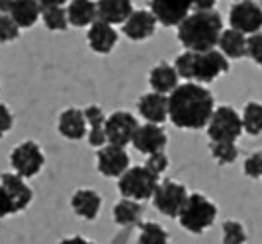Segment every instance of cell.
I'll return each mask as SVG.
<instances>
[{
  "label": "cell",
  "instance_id": "cell-17",
  "mask_svg": "<svg viewBox=\"0 0 262 244\" xmlns=\"http://www.w3.org/2000/svg\"><path fill=\"white\" fill-rule=\"evenodd\" d=\"M137 111L147 119V123L161 125L168 119V96L147 92L137 100Z\"/></svg>",
  "mask_w": 262,
  "mask_h": 244
},
{
  "label": "cell",
  "instance_id": "cell-10",
  "mask_svg": "<svg viewBox=\"0 0 262 244\" xmlns=\"http://www.w3.org/2000/svg\"><path fill=\"white\" fill-rule=\"evenodd\" d=\"M141 125L137 121V117L129 111H114L108 115L106 121V135H108V144L121 147L125 149V144L133 143V137L137 133Z\"/></svg>",
  "mask_w": 262,
  "mask_h": 244
},
{
  "label": "cell",
  "instance_id": "cell-9",
  "mask_svg": "<svg viewBox=\"0 0 262 244\" xmlns=\"http://www.w3.org/2000/svg\"><path fill=\"white\" fill-rule=\"evenodd\" d=\"M10 164L18 176L33 178L41 172L45 164V155L35 141H24L10 153Z\"/></svg>",
  "mask_w": 262,
  "mask_h": 244
},
{
  "label": "cell",
  "instance_id": "cell-6",
  "mask_svg": "<svg viewBox=\"0 0 262 244\" xmlns=\"http://www.w3.org/2000/svg\"><path fill=\"white\" fill-rule=\"evenodd\" d=\"M0 189H2V217L24 211L33 200L32 188L18 174L4 172L0 180Z\"/></svg>",
  "mask_w": 262,
  "mask_h": 244
},
{
  "label": "cell",
  "instance_id": "cell-12",
  "mask_svg": "<svg viewBox=\"0 0 262 244\" xmlns=\"http://www.w3.org/2000/svg\"><path fill=\"white\" fill-rule=\"evenodd\" d=\"M96 164L102 176L106 178H121L129 170V155L125 149L106 144L104 149L98 151L96 156Z\"/></svg>",
  "mask_w": 262,
  "mask_h": 244
},
{
  "label": "cell",
  "instance_id": "cell-35",
  "mask_svg": "<svg viewBox=\"0 0 262 244\" xmlns=\"http://www.w3.org/2000/svg\"><path fill=\"white\" fill-rule=\"evenodd\" d=\"M245 174L249 178H260L262 176V153H254L245 160Z\"/></svg>",
  "mask_w": 262,
  "mask_h": 244
},
{
  "label": "cell",
  "instance_id": "cell-7",
  "mask_svg": "<svg viewBox=\"0 0 262 244\" xmlns=\"http://www.w3.org/2000/svg\"><path fill=\"white\" fill-rule=\"evenodd\" d=\"M243 117L231 106H219L213 111V117L208 125V137L211 143H235L241 137Z\"/></svg>",
  "mask_w": 262,
  "mask_h": 244
},
{
  "label": "cell",
  "instance_id": "cell-4",
  "mask_svg": "<svg viewBox=\"0 0 262 244\" xmlns=\"http://www.w3.org/2000/svg\"><path fill=\"white\" fill-rule=\"evenodd\" d=\"M159 176L153 174L147 166H131L123 176L118 180L120 193L125 200L147 201L153 200L155 191L159 188Z\"/></svg>",
  "mask_w": 262,
  "mask_h": 244
},
{
  "label": "cell",
  "instance_id": "cell-23",
  "mask_svg": "<svg viewBox=\"0 0 262 244\" xmlns=\"http://www.w3.org/2000/svg\"><path fill=\"white\" fill-rule=\"evenodd\" d=\"M84 115H86L88 121V143L92 144L94 149H104L106 143H108V135H106V113L100 106H88L84 110Z\"/></svg>",
  "mask_w": 262,
  "mask_h": 244
},
{
  "label": "cell",
  "instance_id": "cell-38",
  "mask_svg": "<svg viewBox=\"0 0 262 244\" xmlns=\"http://www.w3.org/2000/svg\"><path fill=\"white\" fill-rule=\"evenodd\" d=\"M59 244H94V242H90L88 238H84V236H69V238H63Z\"/></svg>",
  "mask_w": 262,
  "mask_h": 244
},
{
  "label": "cell",
  "instance_id": "cell-1",
  "mask_svg": "<svg viewBox=\"0 0 262 244\" xmlns=\"http://www.w3.org/2000/svg\"><path fill=\"white\" fill-rule=\"evenodd\" d=\"M213 111V94L196 82H184L168 96V119L180 129L208 127Z\"/></svg>",
  "mask_w": 262,
  "mask_h": 244
},
{
  "label": "cell",
  "instance_id": "cell-34",
  "mask_svg": "<svg viewBox=\"0 0 262 244\" xmlns=\"http://www.w3.org/2000/svg\"><path fill=\"white\" fill-rule=\"evenodd\" d=\"M145 166L149 168V170H151L153 174L161 176L164 170L168 168V156L164 155V153H157V155H151L149 158H147Z\"/></svg>",
  "mask_w": 262,
  "mask_h": 244
},
{
  "label": "cell",
  "instance_id": "cell-30",
  "mask_svg": "<svg viewBox=\"0 0 262 244\" xmlns=\"http://www.w3.org/2000/svg\"><path fill=\"white\" fill-rule=\"evenodd\" d=\"M209 153L219 164H231L237 160L239 149L235 143H209Z\"/></svg>",
  "mask_w": 262,
  "mask_h": 244
},
{
  "label": "cell",
  "instance_id": "cell-2",
  "mask_svg": "<svg viewBox=\"0 0 262 244\" xmlns=\"http://www.w3.org/2000/svg\"><path fill=\"white\" fill-rule=\"evenodd\" d=\"M223 32V20L217 10L192 12L178 26V39L188 51L208 53L219 45V37Z\"/></svg>",
  "mask_w": 262,
  "mask_h": 244
},
{
  "label": "cell",
  "instance_id": "cell-33",
  "mask_svg": "<svg viewBox=\"0 0 262 244\" xmlns=\"http://www.w3.org/2000/svg\"><path fill=\"white\" fill-rule=\"evenodd\" d=\"M247 57H251L256 65L262 67V34H254L247 43Z\"/></svg>",
  "mask_w": 262,
  "mask_h": 244
},
{
  "label": "cell",
  "instance_id": "cell-37",
  "mask_svg": "<svg viewBox=\"0 0 262 244\" xmlns=\"http://www.w3.org/2000/svg\"><path fill=\"white\" fill-rule=\"evenodd\" d=\"M213 4H215L213 0H206V2L204 0H196V2H192V8L196 12H206V10H213Z\"/></svg>",
  "mask_w": 262,
  "mask_h": 244
},
{
  "label": "cell",
  "instance_id": "cell-29",
  "mask_svg": "<svg viewBox=\"0 0 262 244\" xmlns=\"http://www.w3.org/2000/svg\"><path fill=\"white\" fill-rule=\"evenodd\" d=\"M139 244H168V233L159 223H139Z\"/></svg>",
  "mask_w": 262,
  "mask_h": 244
},
{
  "label": "cell",
  "instance_id": "cell-32",
  "mask_svg": "<svg viewBox=\"0 0 262 244\" xmlns=\"http://www.w3.org/2000/svg\"><path fill=\"white\" fill-rule=\"evenodd\" d=\"M20 35V26L12 20L10 16H6V14H2V20H0V37H2V41L6 43V41H12V39H16Z\"/></svg>",
  "mask_w": 262,
  "mask_h": 244
},
{
  "label": "cell",
  "instance_id": "cell-14",
  "mask_svg": "<svg viewBox=\"0 0 262 244\" xmlns=\"http://www.w3.org/2000/svg\"><path fill=\"white\" fill-rule=\"evenodd\" d=\"M168 143V137L164 133L161 125H153V123H145L137 129V133L133 137V147L135 151H139L143 155L151 156L157 153H164V147Z\"/></svg>",
  "mask_w": 262,
  "mask_h": 244
},
{
  "label": "cell",
  "instance_id": "cell-26",
  "mask_svg": "<svg viewBox=\"0 0 262 244\" xmlns=\"http://www.w3.org/2000/svg\"><path fill=\"white\" fill-rule=\"evenodd\" d=\"M247 43H249V37L235 32V30H225L221 37H219V51L227 59H243L247 57Z\"/></svg>",
  "mask_w": 262,
  "mask_h": 244
},
{
  "label": "cell",
  "instance_id": "cell-19",
  "mask_svg": "<svg viewBox=\"0 0 262 244\" xmlns=\"http://www.w3.org/2000/svg\"><path fill=\"white\" fill-rule=\"evenodd\" d=\"M86 39H88L90 49H92L94 53L108 55V53H112V49L118 45L120 35H118V32H116V30H114L110 23L96 20V22L88 28Z\"/></svg>",
  "mask_w": 262,
  "mask_h": 244
},
{
  "label": "cell",
  "instance_id": "cell-27",
  "mask_svg": "<svg viewBox=\"0 0 262 244\" xmlns=\"http://www.w3.org/2000/svg\"><path fill=\"white\" fill-rule=\"evenodd\" d=\"M141 215H143V207L139 201L125 200L123 198L114 207V221L118 223V225H133V223H137L141 219Z\"/></svg>",
  "mask_w": 262,
  "mask_h": 244
},
{
  "label": "cell",
  "instance_id": "cell-31",
  "mask_svg": "<svg viewBox=\"0 0 262 244\" xmlns=\"http://www.w3.org/2000/svg\"><path fill=\"white\" fill-rule=\"evenodd\" d=\"M247 242V231L239 221L223 223V244H245Z\"/></svg>",
  "mask_w": 262,
  "mask_h": 244
},
{
  "label": "cell",
  "instance_id": "cell-20",
  "mask_svg": "<svg viewBox=\"0 0 262 244\" xmlns=\"http://www.w3.org/2000/svg\"><path fill=\"white\" fill-rule=\"evenodd\" d=\"M96 6H98V20L110 26H118V23L123 26L135 12L129 0H100L96 2Z\"/></svg>",
  "mask_w": 262,
  "mask_h": 244
},
{
  "label": "cell",
  "instance_id": "cell-16",
  "mask_svg": "<svg viewBox=\"0 0 262 244\" xmlns=\"http://www.w3.org/2000/svg\"><path fill=\"white\" fill-rule=\"evenodd\" d=\"M2 14L10 16L20 26V30H28L41 16V6L39 2H33V0H16V2L6 0L2 2Z\"/></svg>",
  "mask_w": 262,
  "mask_h": 244
},
{
  "label": "cell",
  "instance_id": "cell-8",
  "mask_svg": "<svg viewBox=\"0 0 262 244\" xmlns=\"http://www.w3.org/2000/svg\"><path fill=\"white\" fill-rule=\"evenodd\" d=\"M188 200H190V193H188L186 186L178 184L174 180H164L155 191L153 205L155 209L166 217H180Z\"/></svg>",
  "mask_w": 262,
  "mask_h": 244
},
{
  "label": "cell",
  "instance_id": "cell-28",
  "mask_svg": "<svg viewBox=\"0 0 262 244\" xmlns=\"http://www.w3.org/2000/svg\"><path fill=\"white\" fill-rule=\"evenodd\" d=\"M243 129L249 135L256 137L262 133V104L260 102H249L243 110Z\"/></svg>",
  "mask_w": 262,
  "mask_h": 244
},
{
  "label": "cell",
  "instance_id": "cell-18",
  "mask_svg": "<svg viewBox=\"0 0 262 244\" xmlns=\"http://www.w3.org/2000/svg\"><path fill=\"white\" fill-rule=\"evenodd\" d=\"M123 34L131 41H143L149 39L157 30V18L151 10H135L131 18L123 23Z\"/></svg>",
  "mask_w": 262,
  "mask_h": 244
},
{
  "label": "cell",
  "instance_id": "cell-22",
  "mask_svg": "<svg viewBox=\"0 0 262 244\" xmlns=\"http://www.w3.org/2000/svg\"><path fill=\"white\" fill-rule=\"evenodd\" d=\"M178 78L180 77L176 72L174 65H170V63H159L149 72V84H151L153 92L166 96V94H172L180 86L178 84Z\"/></svg>",
  "mask_w": 262,
  "mask_h": 244
},
{
  "label": "cell",
  "instance_id": "cell-11",
  "mask_svg": "<svg viewBox=\"0 0 262 244\" xmlns=\"http://www.w3.org/2000/svg\"><path fill=\"white\" fill-rule=\"evenodd\" d=\"M231 30L243 35L260 34L262 28V6L256 2H237L229 10Z\"/></svg>",
  "mask_w": 262,
  "mask_h": 244
},
{
  "label": "cell",
  "instance_id": "cell-13",
  "mask_svg": "<svg viewBox=\"0 0 262 244\" xmlns=\"http://www.w3.org/2000/svg\"><path fill=\"white\" fill-rule=\"evenodd\" d=\"M192 2L190 0H155L151 2V12L157 22L164 28L180 26L190 16Z\"/></svg>",
  "mask_w": 262,
  "mask_h": 244
},
{
  "label": "cell",
  "instance_id": "cell-3",
  "mask_svg": "<svg viewBox=\"0 0 262 244\" xmlns=\"http://www.w3.org/2000/svg\"><path fill=\"white\" fill-rule=\"evenodd\" d=\"M178 77L184 80H198V82H213L219 75L229 70V59L221 51H208V53H194L186 51L178 55L174 63Z\"/></svg>",
  "mask_w": 262,
  "mask_h": 244
},
{
  "label": "cell",
  "instance_id": "cell-5",
  "mask_svg": "<svg viewBox=\"0 0 262 244\" xmlns=\"http://www.w3.org/2000/svg\"><path fill=\"white\" fill-rule=\"evenodd\" d=\"M180 225L188 233L202 234L217 219V207L202 193H190V200L180 213Z\"/></svg>",
  "mask_w": 262,
  "mask_h": 244
},
{
  "label": "cell",
  "instance_id": "cell-24",
  "mask_svg": "<svg viewBox=\"0 0 262 244\" xmlns=\"http://www.w3.org/2000/svg\"><path fill=\"white\" fill-rule=\"evenodd\" d=\"M61 4H63L61 0H41L39 2L43 26L51 32H63L71 26L69 23V14Z\"/></svg>",
  "mask_w": 262,
  "mask_h": 244
},
{
  "label": "cell",
  "instance_id": "cell-15",
  "mask_svg": "<svg viewBox=\"0 0 262 244\" xmlns=\"http://www.w3.org/2000/svg\"><path fill=\"white\" fill-rule=\"evenodd\" d=\"M57 129L59 133L63 135L65 139L71 141H80L88 137V121L84 110H78V108H67L61 111L59 115V123H57Z\"/></svg>",
  "mask_w": 262,
  "mask_h": 244
},
{
  "label": "cell",
  "instance_id": "cell-21",
  "mask_svg": "<svg viewBox=\"0 0 262 244\" xmlns=\"http://www.w3.org/2000/svg\"><path fill=\"white\" fill-rule=\"evenodd\" d=\"M71 207L78 217L86 221H94L102 209V198L94 189H77L71 198Z\"/></svg>",
  "mask_w": 262,
  "mask_h": 244
},
{
  "label": "cell",
  "instance_id": "cell-36",
  "mask_svg": "<svg viewBox=\"0 0 262 244\" xmlns=\"http://www.w3.org/2000/svg\"><path fill=\"white\" fill-rule=\"evenodd\" d=\"M12 125H14V115H12V111L8 110L6 104H0V131H2V133H8L12 129Z\"/></svg>",
  "mask_w": 262,
  "mask_h": 244
},
{
  "label": "cell",
  "instance_id": "cell-25",
  "mask_svg": "<svg viewBox=\"0 0 262 244\" xmlns=\"http://www.w3.org/2000/svg\"><path fill=\"white\" fill-rule=\"evenodd\" d=\"M67 14H69L71 26L84 28V26H92L98 20V6L96 2H90V0H73L67 6Z\"/></svg>",
  "mask_w": 262,
  "mask_h": 244
},
{
  "label": "cell",
  "instance_id": "cell-39",
  "mask_svg": "<svg viewBox=\"0 0 262 244\" xmlns=\"http://www.w3.org/2000/svg\"><path fill=\"white\" fill-rule=\"evenodd\" d=\"M260 4H262V2H260Z\"/></svg>",
  "mask_w": 262,
  "mask_h": 244
}]
</instances>
